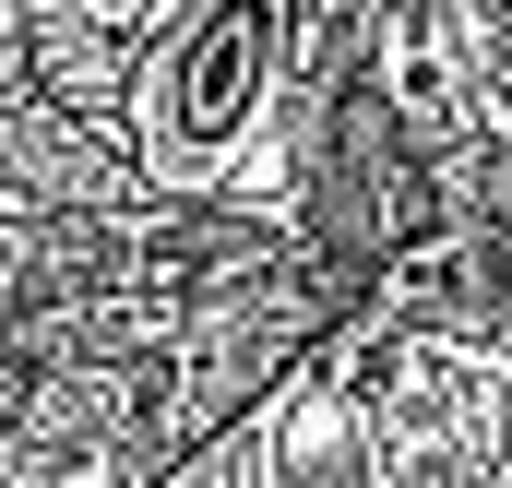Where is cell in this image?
<instances>
[{
	"label": "cell",
	"mask_w": 512,
	"mask_h": 488,
	"mask_svg": "<svg viewBox=\"0 0 512 488\" xmlns=\"http://www.w3.org/2000/svg\"><path fill=\"white\" fill-rule=\"evenodd\" d=\"M286 72H298V0H191L131 72V155H143V179H167V191L227 179V155L274 120Z\"/></svg>",
	"instance_id": "1"
}]
</instances>
